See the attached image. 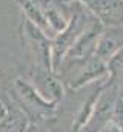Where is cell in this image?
Returning <instances> with one entry per match:
<instances>
[{
	"label": "cell",
	"mask_w": 123,
	"mask_h": 132,
	"mask_svg": "<svg viewBox=\"0 0 123 132\" xmlns=\"http://www.w3.org/2000/svg\"><path fill=\"white\" fill-rule=\"evenodd\" d=\"M11 98L25 112L29 123H43L52 118L56 112V103L46 101L34 89V86L29 81L22 80V78H17L14 81Z\"/></svg>",
	"instance_id": "6da1fadb"
},
{
	"label": "cell",
	"mask_w": 123,
	"mask_h": 132,
	"mask_svg": "<svg viewBox=\"0 0 123 132\" xmlns=\"http://www.w3.org/2000/svg\"><path fill=\"white\" fill-rule=\"evenodd\" d=\"M119 97H120L119 81H116L114 78H109V81H105L97 97V101L92 108L91 115L82 128V132H95L105 123H108L112 118V112Z\"/></svg>",
	"instance_id": "7a4b0ae2"
},
{
	"label": "cell",
	"mask_w": 123,
	"mask_h": 132,
	"mask_svg": "<svg viewBox=\"0 0 123 132\" xmlns=\"http://www.w3.org/2000/svg\"><path fill=\"white\" fill-rule=\"evenodd\" d=\"M103 25L92 15V19L88 22V25L85 26V29L80 32V35L75 38V42L72 43V46L66 51V54L62 59L60 66H68L74 65V63H82L85 60H88L91 55L95 52V46L98 42V37L103 31ZM57 68V69H59ZM56 69V71H57ZM56 74V72H54Z\"/></svg>",
	"instance_id": "3957f363"
},
{
	"label": "cell",
	"mask_w": 123,
	"mask_h": 132,
	"mask_svg": "<svg viewBox=\"0 0 123 132\" xmlns=\"http://www.w3.org/2000/svg\"><path fill=\"white\" fill-rule=\"evenodd\" d=\"M23 45H25L28 57L32 60L34 66L52 71L49 37L40 28H37L31 20L25 22V40H23Z\"/></svg>",
	"instance_id": "277c9868"
},
{
	"label": "cell",
	"mask_w": 123,
	"mask_h": 132,
	"mask_svg": "<svg viewBox=\"0 0 123 132\" xmlns=\"http://www.w3.org/2000/svg\"><path fill=\"white\" fill-rule=\"evenodd\" d=\"M29 83L34 86V89L49 103H56L57 104V101H60L62 97H63L62 80L51 69L34 66Z\"/></svg>",
	"instance_id": "5b68a950"
},
{
	"label": "cell",
	"mask_w": 123,
	"mask_h": 132,
	"mask_svg": "<svg viewBox=\"0 0 123 132\" xmlns=\"http://www.w3.org/2000/svg\"><path fill=\"white\" fill-rule=\"evenodd\" d=\"M103 26L123 25V0H80Z\"/></svg>",
	"instance_id": "8992f818"
},
{
	"label": "cell",
	"mask_w": 123,
	"mask_h": 132,
	"mask_svg": "<svg viewBox=\"0 0 123 132\" xmlns=\"http://www.w3.org/2000/svg\"><path fill=\"white\" fill-rule=\"evenodd\" d=\"M123 48V25L105 26L95 46V55L103 62H108L117 51Z\"/></svg>",
	"instance_id": "52a82bcc"
},
{
	"label": "cell",
	"mask_w": 123,
	"mask_h": 132,
	"mask_svg": "<svg viewBox=\"0 0 123 132\" xmlns=\"http://www.w3.org/2000/svg\"><path fill=\"white\" fill-rule=\"evenodd\" d=\"M6 112L0 120V132H25L29 120L19 104L11 98V101H3Z\"/></svg>",
	"instance_id": "ba28073f"
},
{
	"label": "cell",
	"mask_w": 123,
	"mask_h": 132,
	"mask_svg": "<svg viewBox=\"0 0 123 132\" xmlns=\"http://www.w3.org/2000/svg\"><path fill=\"white\" fill-rule=\"evenodd\" d=\"M106 68H108V74L111 75V78H114L116 81L119 78L123 80V48L106 62Z\"/></svg>",
	"instance_id": "9c48e42d"
},
{
	"label": "cell",
	"mask_w": 123,
	"mask_h": 132,
	"mask_svg": "<svg viewBox=\"0 0 123 132\" xmlns=\"http://www.w3.org/2000/svg\"><path fill=\"white\" fill-rule=\"evenodd\" d=\"M95 132H122V131H120V126L117 123H114L112 120H109L108 123H105L100 129H97Z\"/></svg>",
	"instance_id": "30bf717a"
},
{
	"label": "cell",
	"mask_w": 123,
	"mask_h": 132,
	"mask_svg": "<svg viewBox=\"0 0 123 132\" xmlns=\"http://www.w3.org/2000/svg\"><path fill=\"white\" fill-rule=\"evenodd\" d=\"M25 132H49V129L43 128L42 123H29Z\"/></svg>",
	"instance_id": "8fae6325"
},
{
	"label": "cell",
	"mask_w": 123,
	"mask_h": 132,
	"mask_svg": "<svg viewBox=\"0 0 123 132\" xmlns=\"http://www.w3.org/2000/svg\"><path fill=\"white\" fill-rule=\"evenodd\" d=\"M0 101H3V89H2V78H0Z\"/></svg>",
	"instance_id": "7c38bea8"
},
{
	"label": "cell",
	"mask_w": 123,
	"mask_h": 132,
	"mask_svg": "<svg viewBox=\"0 0 123 132\" xmlns=\"http://www.w3.org/2000/svg\"><path fill=\"white\" fill-rule=\"evenodd\" d=\"M119 86H120V98H122V101H123V85L119 83Z\"/></svg>",
	"instance_id": "4fadbf2b"
},
{
	"label": "cell",
	"mask_w": 123,
	"mask_h": 132,
	"mask_svg": "<svg viewBox=\"0 0 123 132\" xmlns=\"http://www.w3.org/2000/svg\"><path fill=\"white\" fill-rule=\"evenodd\" d=\"M120 131H122V132H123V126H120Z\"/></svg>",
	"instance_id": "5bb4252c"
}]
</instances>
